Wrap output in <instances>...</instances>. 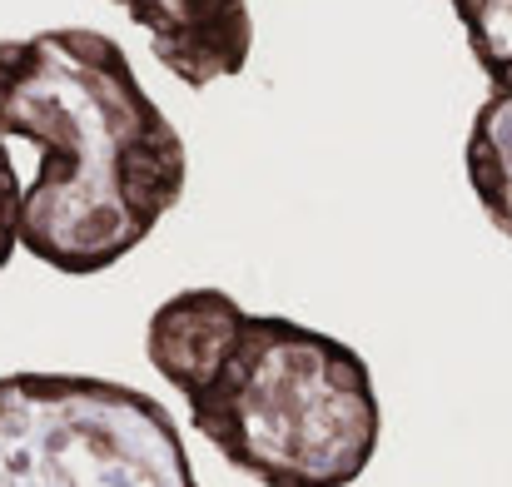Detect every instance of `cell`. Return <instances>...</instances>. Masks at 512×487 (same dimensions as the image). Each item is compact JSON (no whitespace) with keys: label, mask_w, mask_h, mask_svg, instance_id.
Returning a JSON list of instances; mask_svg holds the SVG:
<instances>
[{"label":"cell","mask_w":512,"mask_h":487,"mask_svg":"<svg viewBox=\"0 0 512 487\" xmlns=\"http://www.w3.org/2000/svg\"><path fill=\"white\" fill-rule=\"evenodd\" d=\"M0 135L30 145L20 249L90 279L130 259L189 189V145L120 40L60 25L0 40Z\"/></svg>","instance_id":"1"},{"label":"cell","mask_w":512,"mask_h":487,"mask_svg":"<svg viewBox=\"0 0 512 487\" xmlns=\"http://www.w3.org/2000/svg\"><path fill=\"white\" fill-rule=\"evenodd\" d=\"M150 368L189 408V428L264 487H353L383 443L368 363L319 328L254 314L199 284L145 324Z\"/></svg>","instance_id":"2"},{"label":"cell","mask_w":512,"mask_h":487,"mask_svg":"<svg viewBox=\"0 0 512 487\" xmlns=\"http://www.w3.org/2000/svg\"><path fill=\"white\" fill-rule=\"evenodd\" d=\"M0 487H199V478L160 398L85 373H0Z\"/></svg>","instance_id":"3"},{"label":"cell","mask_w":512,"mask_h":487,"mask_svg":"<svg viewBox=\"0 0 512 487\" xmlns=\"http://www.w3.org/2000/svg\"><path fill=\"white\" fill-rule=\"evenodd\" d=\"M478 70L488 75V100L478 105L463 145V169L488 224L512 239V0H448Z\"/></svg>","instance_id":"4"},{"label":"cell","mask_w":512,"mask_h":487,"mask_svg":"<svg viewBox=\"0 0 512 487\" xmlns=\"http://www.w3.org/2000/svg\"><path fill=\"white\" fill-rule=\"evenodd\" d=\"M120 5L155 45L174 80L209 90L234 80L254 50L249 0H110Z\"/></svg>","instance_id":"5"},{"label":"cell","mask_w":512,"mask_h":487,"mask_svg":"<svg viewBox=\"0 0 512 487\" xmlns=\"http://www.w3.org/2000/svg\"><path fill=\"white\" fill-rule=\"evenodd\" d=\"M20 169L10 160V140L0 135V269L15 259L20 249Z\"/></svg>","instance_id":"6"}]
</instances>
